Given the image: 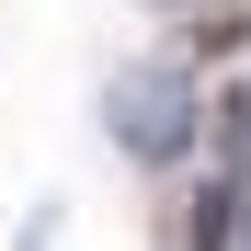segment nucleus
<instances>
[{"instance_id": "obj_1", "label": "nucleus", "mask_w": 251, "mask_h": 251, "mask_svg": "<svg viewBox=\"0 0 251 251\" xmlns=\"http://www.w3.org/2000/svg\"><path fill=\"white\" fill-rule=\"evenodd\" d=\"M103 126H114L126 160H149V172H183V160L205 149V103H194V80L160 69V57H137V69L103 80Z\"/></svg>"}, {"instance_id": "obj_3", "label": "nucleus", "mask_w": 251, "mask_h": 251, "mask_svg": "<svg viewBox=\"0 0 251 251\" xmlns=\"http://www.w3.org/2000/svg\"><path fill=\"white\" fill-rule=\"evenodd\" d=\"M149 12H183V0H149Z\"/></svg>"}, {"instance_id": "obj_2", "label": "nucleus", "mask_w": 251, "mask_h": 251, "mask_svg": "<svg viewBox=\"0 0 251 251\" xmlns=\"http://www.w3.org/2000/svg\"><path fill=\"white\" fill-rule=\"evenodd\" d=\"M228 228H240V194H228V183L194 194V251H228Z\"/></svg>"}]
</instances>
